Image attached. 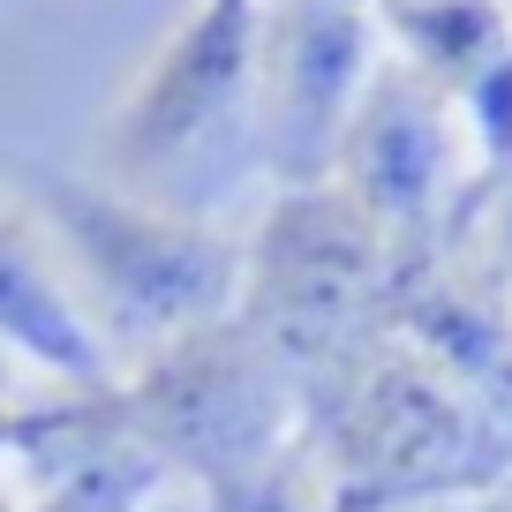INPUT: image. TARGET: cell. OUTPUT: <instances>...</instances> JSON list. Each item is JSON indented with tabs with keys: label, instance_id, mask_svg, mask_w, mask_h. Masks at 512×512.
<instances>
[{
	"label": "cell",
	"instance_id": "obj_1",
	"mask_svg": "<svg viewBox=\"0 0 512 512\" xmlns=\"http://www.w3.org/2000/svg\"><path fill=\"white\" fill-rule=\"evenodd\" d=\"M16 189L31 196V219L61 241L68 272L83 279V294H91L83 317L98 324L106 354L151 362L159 347L241 309L249 249L211 219L98 189L76 174H38V166H16Z\"/></svg>",
	"mask_w": 512,
	"mask_h": 512
},
{
	"label": "cell",
	"instance_id": "obj_2",
	"mask_svg": "<svg viewBox=\"0 0 512 512\" xmlns=\"http://www.w3.org/2000/svg\"><path fill=\"white\" fill-rule=\"evenodd\" d=\"M106 189L189 211L256 151V0H196V16L144 61L106 113Z\"/></svg>",
	"mask_w": 512,
	"mask_h": 512
},
{
	"label": "cell",
	"instance_id": "obj_3",
	"mask_svg": "<svg viewBox=\"0 0 512 512\" xmlns=\"http://www.w3.org/2000/svg\"><path fill=\"white\" fill-rule=\"evenodd\" d=\"M121 422L159 467H196L211 490L272 475L279 445V384L272 347L241 317L159 347L121 384Z\"/></svg>",
	"mask_w": 512,
	"mask_h": 512
},
{
	"label": "cell",
	"instance_id": "obj_4",
	"mask_svg": "<svg viewBox=\"0 0 512 512\" xmlns=\"http://www.w3.org/2000/svg\"><path fill=\"white\" fill-rule=\"evenodd\" d=\"M369 68L362 0L256 8V159L287 189H324Z\"/></svg>",
	"mask_w": 512,
	"mask_h": 512
},
{
	"label": "cell",
	"instance_id": "obj_5",
	"mask_svg": "<svg viewBox=\"0 0 512 512\" xmlns=\"http://www.w3.org/2000/svg\"><path fill=\"white\" fill-rule=\"evenodd\" d=\"M369 272H377V226L339 189H294L272 211V226L256 234L234 317L272 354L332 347Z\"/></svg>",
	"mask_w": 512,
	"mask_h": 512
},
{
	"label": "cell",
	"instance_id": "obj_6",
	"mask_svg": "<svg viewBox=\"0 0 512 512\" xmlns=\"http://www.w3.org/2000/svg\"><path fill=\"white\" fill-rule=\"evenodd\" d=\"M0 347L23 354L31 369H46V377L68 384V392L121 384L98 324L83 317L76 287H68L61 264L46 256V226H38L31 204L8 196V189H0Z\"/></svg>",
	"mask_w": 512,
	"mask_h": 512
},
{
	"label": "cell",
	"instance_id": "obj_7",
	"mask_svg": "<svg viewBox=\"0 0 512 512\" xmlns=\"http://www.w3.org/2000/svg\"><path fill=\"white\" fill-rule=\"evenodd\" d=\"M332 174H339V196L369 226H400L422 211V196L437 181V128H430V106H422V91L407 76L362 91L347 136H339Z\"/></svg>",
	"mask_w": 512,
	"mask_h": 512
},
{
	"label": "cell",
	"instance_id": "obj_8",
	"mask_svg": "<svg viewBox=\"0 0 512 512\" xmlns=\"http://www.w3.org/2000/svg\"><path fill=\"white\" fill-rule=\"evenodd\" d=\"M159 482H166V467L151 460L136 437H121V445L91 452V460H76V467H61L53 490L38 497V505H23V512H144Z\"/></svg>",
	"mask_w": 512,
	"mask_h": 512
}]
</instances>
